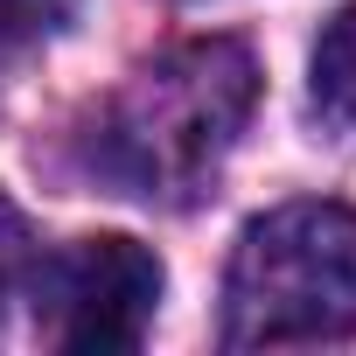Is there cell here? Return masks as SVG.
<instances>
[{
	"label": "cell",
	"mask_w": 356,
	"mask_h": 356,
	"mask_svg": "<svg viewBox=\"0 0 356 356\" xmlns=\"http://www.w3.org/2000/svg\"><path fill=\"white\" fill-rule=\"evenodd\" d=\"M356 335V210L280 203L238 231L224 349H321Z\"/></svg>",
	"instance_id": "7a4b0ae2"
},
{
	"label": "cell",
	"mask_w": 356,
	"mask_h": 356,
	"mask_svg": "<svg viewBox=\"0 0 356 356\" xmlns=\"http://www.w3.org/2000/svg\"><path fill=\"white\" fill-rule=\"evenodd\" d=\"M161 259L140 238H77L35 273V328L63 356H126L161 314Z\"/></svg>",
	"instance_id": "3957f363"
},
{
	"label": "cell",
	"mask_w": 356,
	"mask_h": 356,
	"mask_svg": "<svg viewBox=\"0 0 356 356\" xmlns=\"http://www.w3.org/2000/svg\"><path fill=\"white\" fill-rule=\"evenodd\" d=\"M84 8V0H0V15H8L15 29H56Z\"/></svg>",
	"instance_id": "8992f818"
},
{
	"label": "cell",
	"mask_w": 356,
	"mask_h": 356,
	"mask_svg": "<svg viewBox=\"0 0 356 356\" xmlns=\"http://www.w3.org/2000/svg\"><path fill=\"white\" fill-rule=\"evenodd\" d=\"M22 273H29V224H22V210L8 196H0V314H8Z\"/></svg>",
	"instance_id": "5b68a950"
},
{
	"label": "cell",
	"mask_w": 356,
	"mask_h": 356,
	"mask_svg": "<svg viewBox=\"0 0 356 356\" xmlns=\"http://www.w3.org/2000/svg\"><path fill=\"white\" fill-rule=\"evenodd\" d=\"M252 98H259V70L245 42H182L147 70H133V84L112 98L98 161L133 196L196 189L238 147Z\"/></svg>",
	"instance_id": "6da1fadb"
},
{
	"label": "cell",
	"mask_w": 356,
	"mask_h": 356,
	"mask_svg": "<svg viewBox=\"0 0 356 356\" xmlns=\"http://www.w3.org/2000/svg\"><path fill=\"white\" fill-rule=\"evenodd\" d=\"M307 98H314V119L335 140H356V0H349V8L321 29V42H314Z\"/></svg>",
	"instance_id": "277c9868"
}]
</instances>
